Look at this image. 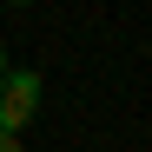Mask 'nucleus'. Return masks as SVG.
<instances>
[{"label": "nucleus", "instance_id": "obj_1", "mask_svg": "<svg viewBox=\"0 0 152 152\" xmlns=\"http://www.w3.org/2000/svg\"><path fill=\"white\" fill-rule=\"evenodd\" d=\"M40 113V73L33 66H7V80H0V132H27V119Z\"/></svg>", "mask_w": 152, "mask_h": 152}, {"label": "nucleus", "instance_id": "obj_2", "mask_svg": "<svg viewBox=\"0 0 152 152\" xmlns=\"http://www.w3.org/2000/svg\"><path fill=\"white\" fill-rule=\"evenodd\" d=\"M0 152H20V139H13V132H0Z\"/></svg>", "mask_w": 152, "mask_h": 152}, {"label": "nucleus", "instance_id": "obj_3", "mask_svg": "<svg viewBox=\"0 0 152 152\" xmlns=\"http://www.w3.org/2000/svg\"><path fill=\"white\" fill-rule=\"evenodd\" d=\"M0 80H7V46H0Z\"/></svg>", "mask_w": 152, "mask_h": 152}, {"label": "nucleus", "instance_id": "obj_4", "mask_svg": "<svg viewBox=\"0 0 152 152\" xmlns=\"http://www.w3.org/2000/svg\"><path fill=\"white\" fill-rule=\"evenodd\" d=\"M13 7H33V0H13Z\"/></svg>", "mask_w": 152, "mask_h": 152}]
</instances>
